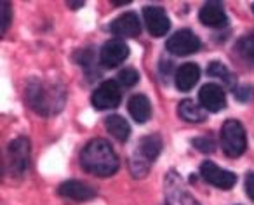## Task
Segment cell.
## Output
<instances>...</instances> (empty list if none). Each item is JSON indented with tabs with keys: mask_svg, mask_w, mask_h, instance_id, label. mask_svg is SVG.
I'll use <instances>...</instances> for the list:
<instances>
[{
	"mask_svg": "<svg viewBox=\"0 0 254 205\" xmlns=\"http://www.w3.org/2000/svg\"><path fill=\"white\" fill-rule=\"evenodd\" d=\"M80 165L85 172L98 177H108L119 169V156L112 145L105 139H92L85 145L80 155Z\"/></svg>",
	"mask_w": 254,
	"mask_h": 205,
	"instance_id": "1",
	"label": "cell"
},
{
	"mask_svg": "<svg viewBox=\"0 0 254 205\" xmlns=\"http://www.w3.org/2000/svg\"><path fill=\"white\" fill-rule=\"evenodd\" d=\"M26 98L30 106L40 115H54L64 106V89L56 82L32 80L26 87Z\"/></svg>",
	"mask_w": 254,
	"mask_h": 205,
	"instance_id": "2",
	"label": "cell"
},
{
	"mask_svg": "<svg viewBox=\"0 0 254 205\" xmlns=\"http://www.w3.org/2000/svg\"><path fill=\"white\" fill-rule=\"evenodd\" d=\"M221 148L226 156L237 158L240 156L247 148V138L242 124L239 120H226L221 129Z\"/></svg>",
	"mask_w": 254,
	"mask_h": 205,
	"instance_id": "3",
	"label": "cell"
},
{
	"mask_svg": "<svg viewBox=\"0 0 254 205\" xmlns=\"http://www.w3.org/2000/svg\"><path fill=\"white\" fill-rule=\"evenodd\" d=\"M30 160V141L26 138H18L7 148V165L11 174L23 176L28 169Z\"/></svg>",
	"mask_w": 254,
	"mask_h": 205,
	"instance_id": "4",
	"label": "cell"
},
{
	"mask_svg": "<svg viewBox=\"0 0 254 205\" xmlns=\"http://www.w3.org/2000/svg\"><path fill=\"white\" fill-rule=\"evenodd\" d=\"M120 99H122V92L119 84L115 80H106L92 92L91 101L96 110H112L119 106Z\"/></svg>",
	"mask_w": 254,
	"mask_h": 205,
	"instance_id": "5",
	"label": "cell"
},
{
	"mask_svg": "<svg viewBox=\"0 0 254 205\" xmlns=\"http://www.w3.org/2000/svg\"><path fill=\"white\" fill-rule=\"evenodd\" d=\"M200 49V40L190 30H180L167 40V51L174 56H188Z\"/></svg>",
	"mask_w": 254,
	"mask_h": 205,
	"instance_id": "6",
	"label": "cell"
},
{
	"mask_svg": "<svg viewBox=\"0 0 254 205\" xmlns=\"http://www.w3.org/2000/svg\"><path fill=\"white\" fill-rule=\"evenodd\" d=\"M200 176L204 177V181H207L209 184L221 190H230L235 186L237 176L230 170H225L221 167H218L212 162H204L200 165Z\"/></svg>",
	"mask_w": 254,
	"mask_h": 205,
	"instance_id": "7",
	"label": "cell"
},
{
	"mask_svg": "<svg viewBox=\"0 0 254 205\" xmlns=\"http://www.w3.org/2000/svg\"><path fill=\"white\" fill-rule=\"evenodd\" d=\"M129 56V47L124 40L113 39L108 40L105 46L101 47L99 52V63L105 68H117L119 64H122Z\"/></svg>",
	"mask_w": 254,
	"mask_h": 205,
	"instance_id": "8",
	"label": "cell"
},
{
	"mask_svg": "<svg viewBox=\"0 0 254 205\" xmlns=\"http://www.w3.org/2000/svg\"><path fill=\"white\" fill-rule=\"evenodd\" d=\"M143 18H145V25L152 37H164L169 32V18H167L166 11L159 5H148L143 9Z\"/></svg>",
	"mask_w": 254,
	"mask_h": 205,
	"instance_id": "9",
	"label": "cell"
},
{
	"mask_svg": "<svg viewBox=\"0 0 254 205\" xmlns=\"http://www.w3.org/2000/svg\"><path fill=\"white\" fill-rule=\"evenodd\" d=\"M198 101L205 111H212V113L221 111L226 104L225 91L216 84H205L198 92Z\"/></svg>",
	"mask_w": 254,
	"mask_h": 205,
	"instance_id": "10",
	"label": "cell"
},
{
	"mask_svg": "<svg viewBox=\"0 0 254 205\" xmlns=\"http://www.w3.org/2000/svg\"><path fill=\"white\" fill-rule=\"evenodd\" d=\"M110 30L113 35L120 37V39H134L141 32V23L134 12H124L112 23Z\"/></svg>",
	"mask_w": 254,
	"mask_h": 205,
	"instance_id": "11",
	"label": "cell"
},
{
	"mask_svg": "<svg viewBox=\"0 0 254 205\" xmlns=\"http://www.w3.org/2000/svg\"><path fill=\"white\" fill-rule=\"evenodd\" d=\"M60 195L64 198H70L75 202H85L96 197V190H92L89 184L82 183V181H66L60 186Z\"/></svg>",
	"mask_w": 254,
	"mask_h": 205,
	"instance_id": "12",
	"label": "cell"
},
{
	"mask_svg": "<svg viewBox=\"0 0 254 205\" xmlns=\"http://www.w3.org/2000/svg\"><path fill=\"white\" fill-rule=\"evenodd\" d=\"M198 19H200V23H204L205 26H211V28H223L228 23V18H226L221 4H218V2H207L198 12Z\"/></svg>",
	"mask_w": 254,
	"mask_h": 205,
	"instance_id": "13",
	"label": "cell"
},
{
	"mask_svg": "<svg viewBox=\"0 0 254 205\" xmlns=\"http://www.w3.org/2000/svg\"><path fill=\"white\" fill-rule=\"evenodd\" d=\"M198 78H200V68L195 63H185L176 71V87L180 91L187 92L190 89H193V85L198 82Z\"/></svg>",
	"mask_w": 254,
	"mask_h": 205,
	"instance_id": "14",
	"label": "cell"
},
{
	"mask_svg": "<svg viewBox=\"0 0 254 205\" xmlns=\"http://www.w3.org/2000/svg\"><path fill=\"white\" fill-rule=\"evenodd\" d=\"M127 108H129V113L134 118L138 124H145L146 120L152 115V106H150V101L145 94H134L129 102H127Z\"/></svg>",
	"mask_w": 254,
	"mask_h": 205,
	"instance_id": "15",
	"label": "cell"
},
{
	"mask_svg": "<svg viewBox=\"0 0 254 205\" xmlns=\"http://www.w3.org/2000/svg\"><path fill=\"white\" fill-rule=\"evenodd\" d=\"M139 156L143 158L145 163H153V160L159 156L160 150H162V139L157 134L146 136L139 141Z\"/></svg>",
	"mask_w": 254,
	"mask_h": 205,
	"instance_id": "16",
	"label": "cell"
},
{
	"mask_svg": "<svg viewBox=\"0 0 254 205\" xmlns=\"http://www.w3.org/2000/svg\"><path fill=\"white\" fill-rule=\"evenodd\" d=\"M178 113L183 120L190 122V124H198V122L205 120V110L202 106H198L197 102H193L191 99H183L178 106Z\"/></svg>",
	"mask_w": 254,
	"mask_h": 205,
	"instance_id": "17",
	"label": "cell"
},
{
	"mask_svg": "<svg viewBox=\"0 0 254 205\" xmlns=\"http://www.w3.org/2000/svg\"><path fill=\"white\" fill-rule=\"evenodd\" d=\"M106 129H108L110 134L120 143L127 141L129 134H131V127H129L127 120H124L119 115H112V117L106 118Z\"/></svg>",
	"mask_w": 254,
	"mask_h": 205,
	"instance_id": "18",
	"label": "cell"
},
{
	"mask_svg": "<svg viewBox=\"0 0 254 205\" xmlns=\"http://www.w3.org/2000/svg\"><path fill=\"white\" fill-rule=\"evenodd\" d=\"M237 49H239L240 56H242L244 59L254 63V32L242 37V39L239 40V44H237Z\"/></svg>",
	"mask_w": 254,
	"mask_h": 205,
	"instance_id": "19",
	"label": "cell"
},
{
	"mask_svg": "<svg viewBox=\"0 0 254 205\" xmlns=\"http://www.w3.org/2000/svg\"><path fill=\"white\" fill-rule=\"evenodd\" d=\"M138 80H139V73L134 68H124L119 73V82L124 87H132V85L138 84Z\"/></svg>",
	"mask_w": 254,
	"mask_h": 205,
	"instance_id": "20",
	"label": "cell"
},
{
	"mask_svg": "<svg viewBox=\"0 0 254 205\" xmlns=\"http://www.w3.org/2000/svg\"><path fill=\"white\" fill-rule=\"evenodd\" d=\"M193 146L202 153H212L216 150V143L212 141V138L207 136H202V138H195L193 139Z\"/></svg>",
	"mask_w": 254,
	"mask_h": 205,
	"instance_id": "21",
	"label": "cell"
},
{
	"mask_svg": "<svg viewBox=\"0 0 254 205\" xmlns=\"http://www.w3.org/2000/svg\"><path fill=\"white\" fill-rule=\"evenodd\" d=\"M207 73L211 75V77H228V70H226L225 64L219 63V61H212V63L209 64Z\"/></svg>",
	"mask_w": 254,
	"mask_h": 205,
	"instance_id": "22",
	"label": "cell"
},
{
	"mask_svg": "<svg viewBox=\"0 0 254 205\" xmlns=\"http://www.w3.org/2000/svg\"><path fill=\"white\" fill-rule=\"evenodd\" d=\"M0 16H2V33H5L11 23V5L7 2H0Z\"/></svg>",
	"mask_w": 254,
	"mask_h": 205,
	"instance_id": "23",
	"label": "cell"
},
{
	"mask_svg": "<svg viewBox=\"0 0 254 205\" xmlns=\"http://www.w3.org/2000/svg\"><path fill=\"white\" fill-rule=\"evenodd\" d=\"M235 98L239 99V101H249L251 98H253V89L251 87H240L235 91Z\"/></svg>",
	"mask_w": 254,
	"mask_h": 205,
	"instance_id": "24",
	"label": "cell"
},
{
	"mask_svg": "<svg viewBox=\"0 0 254 205\" xmlns=\"http://www.w3.org/2000/svg\"><path fill=\"white\" fill-rule=\"evenodd\" d=\"M246 193L251 200H254V172H249L246 177Z\"/></svg>",
	"mask_w": 254,
	"mask_h": 205,
	"instance_id": "25",
	"label": "cell"
},
{
	"mask_svg": "<svg viewBox=\"0 0 254 205\" xmlns=\"http://www.w3.org/2000/svg\"><path fill=\"white\" fill-rule=\"evenodd\" d=\"M68 7H71V9H80V7H84V2H68Z\"/></svg>",
	"mask_w": 254,
	"mask_h": 205,
	"instance_id": "26",
	"label": "cell"
},
{
	"mask_svg": "<svg viewBox=\"0 0 254 205\" xmlns=\"http://www.w3.org/2000/svg\"><path fill=\"white\" fill-rule=\"evenodd\" d=\"M115 5H126V4H129V0H120V2H113Z\"/></svg>",
	"mask_w": 254,
	"mask_h": 205,
	"instance_id": "27",
	"label": "cell"
},
{
	"mask_svg": "<svg viewBox=\"0 0 254 205\" xmlns=\"http://www.w3.org/2000/svg\"><path fill=\"white\" fill-rule=\"evenodd\" d=\"M253 11H254V4H253Z\"/></svg>",
	"mask_w": 254,
	"mask_h": 205,
	"instance_id": "28",
	"label": "cell"
}]
</instances>
